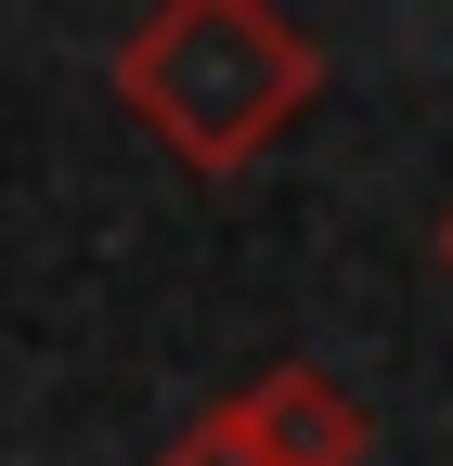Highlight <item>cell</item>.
Segmentation results:
<instances>
[{
	"mask_svg": "<svg viewBox=\"0 0 453 466\" xmlns=\"http://www.w3.org/2000/svg\"><path fill=\"white\" fill-rule=\"evenodd\" d=\"M220 428H234L259 466H363V453H376V415H363L324 363H272V376H247L234 401H220Z\"/></svg>",
	"mask_w": 453,
	"mask_h": 466,
	"instance_id": "2",
	"label": "cell"
},
{
	"mask_svg": "<svg viewBox=\"0 0 453 466\" xmlns=\"http://www.w3.org/2000/svg\"><path fill=\"white\" fill-rule=\"evenodd\" d=\"M104 78H117L130 130L168 168L234 182V168H259L324 104V39L286 26L272 0H156V14L104 52Z\"/></svg>",
	"mask_w": 453,
	"mask_h": 466,
	"instance_id": "1",
	"label": "cell"
},
{
	"mask_svg": "<svg viewBox=\"0 0 453 466\" xmlns=\"http://www.w3.org/2000/svg\"><path fill=\"white\" fill-rule=\"evenodd\" d=\"M156 466H259V453H247L234 428H220V415H195V428H182V441H168Z\"/></svg>",
	"mask_w": 453,
	"mask_h": 466,
	"instance_id": "3",
	"label": "cell"
},
{
	"mask_svg": "<svg viewBox=\"0 0 453 466\" xmlns=\"http://www.w3.org/2000/svg\"><path fill=\"white\" fill-rule=\"evenodd\" d=\"M440 272H453V208H440Z\"/></svg>",
	"mask_w": 453,
	"mask_h": 466,
	"instance_id": "4",
	"label": "cell"
}]
</instances>
